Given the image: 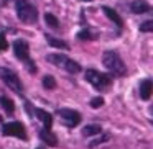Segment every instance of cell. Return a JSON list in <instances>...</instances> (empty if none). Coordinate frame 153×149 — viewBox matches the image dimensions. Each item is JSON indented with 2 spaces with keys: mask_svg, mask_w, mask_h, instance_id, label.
<instances>
[{
  "mask_svg": "<svg viewBox=\"0 0 153 149\" xmlns=\"http://www.w3.org/2000/svg\"><path fill=\"white\" fill-rule=\"evenodd\" d=\"M46 61L50 64H53V66L69 72V74H79L81 72V64L73 61L71 57L64 56V54H48Z\"/></svg>",
  "mask_w": 153,
  "mask_h": 149,
  "instance_id": "3",
  "label": "cell"
},
{
  "mask_svg": "<svg viewBox=\"0 0 153 149\" xmlns=\"http://www.w3.org/2000/svg\"><path fill=\"white\" fill-rule=\"evenodd\" d=\"M38 149H41V148H38Z\"/></svg>",
  "mask_w": 153,
  "mask_h": 149,
  "instance_id": "25",
  "label": "cell"
},
{
  "mask_svg": "<svg viewBox=\"0 0 153 149\" xmlns=\"http://www.w3.org/2000/svg\"><path fill=\"white\" fill-rule=\"evenodd\" d=\"M86 80L97 90H105L107 87L112 84V76L110 74H104V72H99L96 69H87L86 70Z\"/></svg>",
  "mask_w": 153,
  "mask_h": 149,
  "instance_id": "5",
  "label": "cell"
},
{
  "mask_svg": "<svg viewBox=\"0 0 153 149\" xmlns=\"http://www.w3.org/2000/svg\"><path fill=\"white\" fill-rule=\"evenodd\" d=\"M130 10H132V13H137V15L146 13V12H150V4L146 0H133L130 4Z\"/></svg>",
  "mask_w": 153,
  "mask_h": 149,
  "instance_id": "11",
  "label": "cell"
},
{
  "mask_svg": "<svg viewBox=\"0 0 153 149\" xmlns=\"http://www.w3.org/2000/svg\"><path fill=\"white\" fill-rule=\"evenodd\" d=\"M140 31H142V33H152L153 31V21L152 20L143 21V23L140 25Z\"/></svg>",
  "mask_w": 153,
  "mask_h": 149,
  "instance_id": "20",
  "label": "cell"
},
{
  "mask_svg": "<svg viewBox=\"0 0 153 149\" xmlns=\"http://www.w3.org/2000/svg\"><path fill=\"white\" fill-rule=\"evenodd\" d=\"M7 48H8V43H7V40H5V34L0 33V53H2V51H5Z\"/></svg>",
  "mask_w": 153,
  "mask_h": 149,
  "instance_id": "22",
  "label": "cell"
},
{
  "mask_svg": "<svg viewBox=\"0 0 153 149\" xmlns=\"http://www.w3.org/2000/svg\"><path fill=\"white\" fill-rule=\"evenodd\" d=\"M102 12L105 13V17L109 18L110 21H114V25L119 28V31H122V28H123V20L120 18V15L117 13L114 8H110V7H102Z\"/></svg>",
  "mask_w": 153,
  "mask_h": 149,
  "instance_id": "10",
  "label": "cell"
},
{
  "mask_svg": "<svg viewBox=\"0 0 153 149\" xmlns=\"http://www.w3.org/2000/svg\"><path fill=\"white\" fill-rule=\"evenodd\" d=\"M15 10L20 21L27 25H33L38 20V10L30 0H15Z\"/></svg>",
  "mask_w": 153,
  "mask_h": 149,
  "instance_id": "2",
  "label": "cell"
},
{
  "mask_svg": "<svg viewBox=\"0 0 153 149\" xmlns=\"http://www.w3.org/2000/svg\"><path fill=\"white\" fill-rule=\"evenodd\" d=\"M104 105V98L102 97H94L92 100H91V106L92 108H99V106Z\"/></svg>",
  "mask_w": 153,
  "mask_h": 149,
  "instance_id": "21",
  "label": "cell"
},
{
  "mask_svg": "<svg viewBox=\"0 0 153 149\" xmlns=\"http://www.w3.org/2000/svg\"><path fill=\"white\" fill-rule=\"evenodd\" d=\"M104 66L109 69V72L115 77H123L127 74V66L123 64L122 57L119 56L117 51H105L102 57Z\"/></svg>",
  "mask_w": 153,
  "mask_h": 149,
  "instance_id": "1",
  "label": "cell"
},
{
  "mask_svg": "<svg viewBox=\"0 0 153 149\" xmlns=\"http://www.w3.org/2000/svg\"><path fill=\"white\" fill-rule=\"evenodd\" d=\"M0 79L5 85L10 90H13L18 95H23V85H22V80L18 79V76L8 67H0Z\"/></svg>",
  "mask_w": 153,
  "mask_h": 149,
  "instance_id": "6",
  "label": "cell"
},
{
  "mask_svg": "<svg viewBox=\"0 0 153 149\" xmlns=\"http://www.w3.org/2000/svg\"><path fill=\"white\" fill-rule=\"evenodd\" d=\"M13 53L15 56H17V59H20L22 62H25V66H27L28 72L30 74H35L36 72V64L31 61L30 57V46H28V43L25 40H17L13 43Z\"/></svg>",
  "mask_w": 153,
  "mask_h": 149,
  "instance_id": "4",
  "label": "cell"
},
{
  "mask_svg": "<svg viewBox=\"0 0 153 149\" xmlns=\"http://www.w3.org/2000/svg\"><path fill=\"white\" fill-rule=\"evenodd\" d=\"M56 113H58V116L61 118L63 125L68 126V128H74V126H77L81 123V120H82L79 112L71 110V108H59Z\"/></svg>",
  "mask_w": 153,
  "mask_h": 149,
  "instance_id": "7",
  "label": "cell"
},
{
  "mask_svg": "<svg viewBox=\"0 0 153 149\" xmlns=\"http://www.w3.org/2000/svg\"><path fill=\"white\" fill-rule=\"evenodd\" d=\"M152 90H153V82L152 79H145L140 84V98L142 100H148L152 97Z\"/></svg>",
  "mask_w": 153,
  "mask_h": 149,
  "instance_id": "12",
  "label": "cell"
},
{
  "mask_svg": "<svg viewBox=\"0 0 153 149\" xmlns=\"http://www.w3.org/2000/svg\"><path fill=\"white\" fill-rule=\"evenodd\" d=\"M2 134L13 136V138H18V139H27V129L20 121H10V123H4Z\"/></svg>",
  "mask_w": 153,
  "mask_h": 149,
  "instance_id": "8",
  "label": "cell"
},
{
  "mask_svg": "<svg viewBox=\"0 0 153 149\" xmlns=\"http://www.w3.org/2000/svg\"><path fill=\"white\" fill-rule=\"evenodd\" d=\"M77 38H79V40H82V41H91V40H96V34H94L89 28H84L82 31H79V33H77Z\"/></svg>",
  "mask_w": 153,
  "mask_h": 149,
  "instance_id": "17",
  "label": "cell"
},
{
  "mask_svg": "<svg viewBox=\"0 0 153 149\" xmlns=\"http://www.w3.org/2000/svg\"><path fill=\"white\" fill-rule=\"evenodd\" d=\"M46 41H48V44H51V46H54V48H59V49H69V44L68 43H64L63 40H58V38L51 36V34H46Z\"/></svg>",
  "mask_w": 153,
  "mask_h": 149,
  "instance_id": "16",
  "label": "cell"
},
{
  "mask_svg": "<svg viewBox=\"0 0 153 149\" xmlns=\"http://www.w3.org/2000/svg\"><path fill=\"white\" fill-rule=\"evenodd\" d=\"M43 87L48 90L56 89V80H54V77L53 76H45L43 77Z\"/></svg>",
  "mask_w": 153,
  "mask_h": 149,
  "instance_id": "19",
  "label": "cell"
},
{
  "mask_svg": "<svg viewBox=\"0 0 153 149\" xmlns=\"http://www.w3.org/2000/svg\"><path fill=\"white\" fill-rule=\"evenodd\" d=\"M84 2H91V0H84Z\"/></svg>",
  "mask_w": 153,
  "mask_h": 149,
  "instance_id": "24",
  "label": "cell"
},
{
  "mask_svg": "<svg viewBox=\"0 0 153 149\" xmlns=\"http://www.w3.org/2000/svg\"><path fill=\"white\" fill-rule=\"evenodd\" d=\"M107 139H109V134H104L102 138H99V139H96V141H92V142H91V146H97V144H100V142L107 141Z\"/></svg>",
  "mask_w": 153,
  "mask_h": 149,
  "instance_id": "23",
  "label": "cell"
},
{
  "mask_svg": "<svg viewBox=\"0 0 153 149\" xmlns=\"http://www.w3.org/2000/svg\"><path fill=\"white\" fill-rule=\"evenodd\" d=\"M45 21H46L48 26H51L53 30H56L58 26H59V21H58V18L54 17L53 13H46L45 15Z\"/></svg>",
  "mask_w": 153,
  "mask_h": 149,
  "instance_id": "18",
  "label": "cell"
},
{
  "mask_svg": "<svg viewBox=\"0 0 153 149\" xmlns=\"http://www.w3.org/2000/svg\"><path fill=\"white\" fill-rule=\"evenodd\" d=\"M0 105H2V108H4L8 115H13L15 103H13V100H12V98H8V97H0Z\"/></svg>",
  "mask_w": 153,
  "mask_h": 149,
  "instance_id": "15",
  "label": "cell"
},
{
  "mask_svg": "<svg viewBox=\"0 0 153 149\" xmlns=\"http://www.w3.org/2000/svg\"><path fill=\"white\" fill-rule=\"evenodd\" d=\"M100 133H102V128H100L99 125H87V126L82 128V136H86V138L100 134Z\"/></svg>",
  "mask_w": 153,
  "mask_h": 149,
  "instance_id": "14",
  "label": "cell"
},
{
  "mask_svg": "<svg viewBox=\"0 0 153 149\" xmlns=\"http://www.w3.org/2000/svg\"><path fill=\"white\" fill-rule=\"evenodd\" d=\"M40 138H41V141H45L50 146H58V138L53 134L51 129H46V128L40 129Z\"/></svg>",
  "mask_w": 153,
  "mask_h": 149,
  "instance_id": "13",
  "label": "cell"
},
{
  "mask_svg": "<svg viewBox=\"0 0 153 149\" xmlns=\"http://www.w3.org/2000/svg\"><path fill=\"white\" fill-rule=\"evenodd\" d=\"M31 115L36 116V118L43 123V126L46 129H51V126H53V116H51V113L45 112V110H41V108H33L31 110Z\"/></svg>",
  "mask_w": 153,
  "mask_h": 149,
  "instance_id": "9",
  "label": "cell"
}]
</instances>
